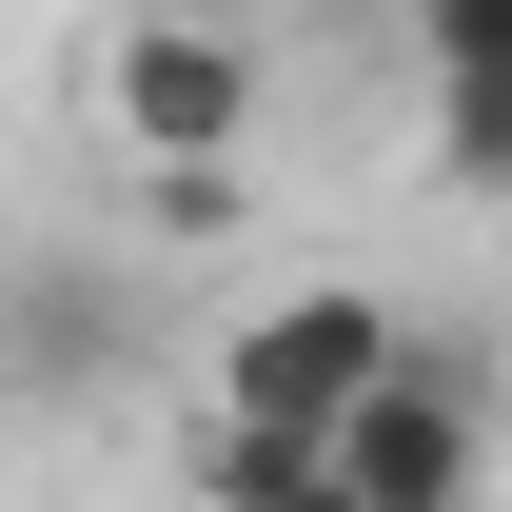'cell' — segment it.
<instances>
[{"instance_id":"cell-6","label":"cell","mask_w":512,"mask_h":512,"mask_svg":"<svg viewBox=\"0 0 512 512\" xmlns=\"http://www.w3.org/2000/svg\"><path fill=\"white\" fill-rule=\"evenodd\" d=\"M256 217V158H138V237H237Z\"/></svg>"},{"instance_id":"cell-5","label":"cell","mask_w":512,"mask_h":512,"mask_svg":"<svg viewBox=\"0 0 512 512\" xmlns=\"http://www.w3.org/2000/svg\"><path fill=\"white\" fill-rule=\"evenodd\" d=\"M197 493L217 512H355V473H335L316 414H217V434H197Z\"/></svg>"},{"instance_id":"cell-2","label":"cell","mask_w":512,"mask_h":512,"mask_svg":"<svg viewBox=\"0 0 512 512\" xmlns=\"http://www.w3.org/2000/svg\"><path fill=\"white\" fill-rule=\"evenodd\" d=\"M335 473H355V512H493V375H473V335H394V375L335 414Z\"/></svg>"},{"instance_id":"cell-3","label":"cell","mask_w":512,"mask_h":512,"mask_svg":"<svg viewBox=\"0 0 512 512\" xmlns=\"http://www.w3.org/2000/svg\"><path fill=\"white\" fill-rule=\"evenodd\" d=\"M394 335H414L394 296H355V276H296V296H256V316L217 335V414H316V434H335V414L394 375Z\"/></svg>"},{"instance_id":"cell-4","label":"cell","mask_w":512,"mask_h":512,"mask_svg":"<svg viewBox=\"0 0 512 512\" xmlns=\"http://www.w3.org/2000/svg\"><path fill=\"white\" fill-rule=\"evenodd\" d=\"M414 20V119L453 197H512V0H394Z\"/></svg>"},{"instance_id":"cell-1","label":"cell","mask_w":512,"mask_h":512,"mask_svg":"<svg viewBox=\"0 0 512 512\" xmlns=\"http://www.w3.org/2000/svg\"><path fill=\"white\" fill-rule=\"evenodd\" d=\"M79 99H99L119 158H256V40L217 20V0H138V20H99Z\"/></svg>"}]
</instances>
